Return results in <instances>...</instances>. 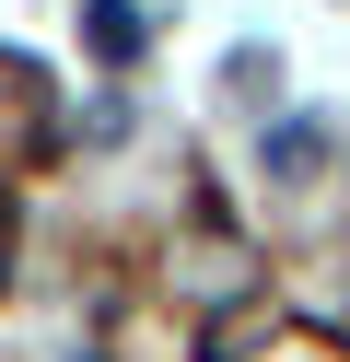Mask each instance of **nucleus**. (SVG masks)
Returning <instances> with one entry per match:
<instances>
[{
  "label": "nucleus",
  "mask_w": 350,
  "mask_h": 362,
  "mask_svg": "<svg viewBox=\"0 0 350 362\" xmlns=\"http://www.w3.org/2000/svg\"><path fill=\"white\" fill-rule=\"evenodd\" d=\"M0 257H12V234H0Z\"/></svg>",
  "instance_id": "nucleus-2"
},
{
  "label": "nucleus",
  "mask_w": 350,
  "mask_h": 362,
  "mask_svg": "<svg viewBox=\"0 0 350 362\" xmlns=\"http://www.w3.org/2000/svg\"><path fill=\"white\" fill-rule=\"evenodd\" d=\"M93 47H105V59H129V47H140V12H117V0H93Z\"/></svg>",
  "instance_id": "nucleus-1"
}]
</instances>
